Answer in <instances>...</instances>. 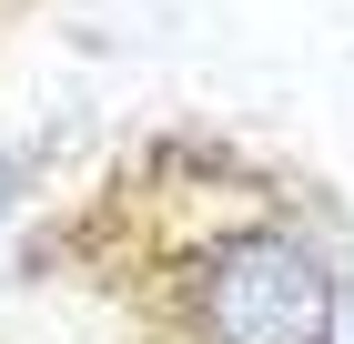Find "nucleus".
Wrapping results in <instances>:
<instances>
[{"mask_svg": "<svg viewBox=\"0 0 354 344\" xmlns=\"http://www.w3.org/2000/svg\"><path fill=\"white\" fill-rule=\"evenodd\" d=\"M192 334L203 344H324L334 334V273L294 233H233L192 273Z\"/></svg>", "mask_w": 354, "mask_h": 344, "instance_id": "1", "label": "nucleus"}]
</instances>
